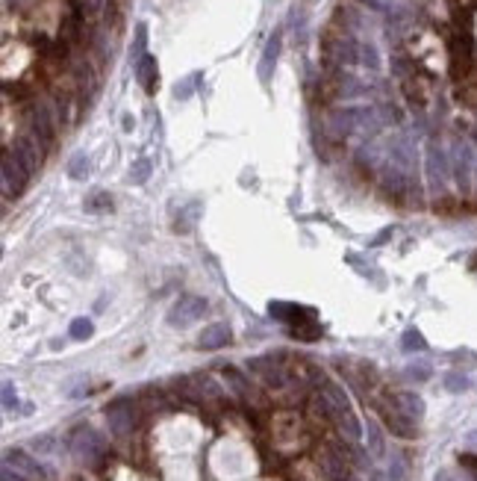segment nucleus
Segmentation results:
<instances>
[{
  "instance_id": "f257e3e1",
  "label": "nucleus",
  "mask_w": 477,
  "mask_h": 481,
  "mask_svg": "<svg viewBox=\"0 0 477 481\" xmlns=\"http://www.w3.org/2000/svg\"><path fill=\"white\" fill-rule=\"evenodd\" d=\"M68 449L77 461L95 464V461H101V455L106 452V440L92 428V425H77L68 437Z\"/></svg>"
},
{
  "instance_id": "f03ea898",
  "label": "nucleus",
  "mask_w": 477,
  "mask_h": 481,
  "mask_svg": "<svg viewBox=\"0 0 477 481\" xmlns=\"http://www.w3.org/2000/svg\"><path fill=\"white\" fill-rule=\"evenodd\" d=\"M248 369L257 378H262L265 387L271 390H283L289 384V369L283 364V355H260V357H251Z\"/></svg>"
},
{
  "instance_id": "7ed1b4c3",
  "label": "nucleus",
  "mask_w": 477,
  "mask_h": 481,
  "mask_svg": "<svg viewBox=\"0 0 477 481\" xmlns=\"http://www.w3.org/2000/svg\"><path fill=\"white\" fill-rule=\"evenodd\" d=\"M206 308H209V301L201 299V295H183V299H177L171 304L165 322H168L171 328H188V325H195L197 319H201V316L206 313Z\"/></svg>"
},
{
  "instance_id": "20e7f679",
  "label": "nucleus",
  "mask_w": 477,
  "mask_h": 481,
  "mask_svg": "<svg viewBox=\"0 0 477 481\" xmlns=\"http://www.w3.org/2000/svg\"><path fill=\"white\" fill-rule=\"evenodd\" d=\"M318 464L327 481H351V458L342 443H333L327 449H321Z\"/></svg>"
},
{
  "instance_id": "39448f33",
  "label": "nucleus",
  "mask_w": 477,
  "mask_h": 481,
  "mask_svg": "<svg viewBox=\"0 0 477 481\" xmlns=\"http://www.w3.org/2000/svg\"><path fill=\"white\" fill-rule=\"evenodd\" d=\"M106 422H109V431L115 437H127L139 422V413H136V404L130 399H118L106 408Z\"/></svg>"
},
{
  "instance_id": "423d86ee",
  "label": "nucleus",
  "mask_w": 477,
  "mask_h": 481,
  "mask_svg": "<svg viewBox=\"0 0 477 481\" xmlns=\"http://www.w3.org/2000/svg\"><path fill=\"white\" fill-rule=\"evenodd\" d=\"M27 180H30V171L21 166V160L12 151H6L3 154V195L6 198H18L27 189Z\"/></svg>"
},
{
  "instance_id": "0eeeda50",
  "label": "nucleus",
  "mask_w": 477,
  "mask_h": 481,
  "mask_svg": "<svg viewBox=\"0 0 477 481\" xmlns=\"http://www.w3.org/2000/svg\"><path fill=\"white\" fill-rule=\"evenodd\" d=\"M380 417H383V422H386V425H389V431H392L395 437H404V440H413V437L418 434L416 422L409 419V417H404V413L395 408V402H392V399H389V402H380Z\"/></svg>"
},
{
  "instance_id": "6e6552de",
  "label": "nucleus",
  "mask_w": 477,
  "mask_h": 481,
  "mask_svg": "<svg viewBox=\"0 0 477 481\" xmlns=\"http://www.w3.org/2000/svg\"><path fill=\"white\" fill-rule=\"evenodd\" d=\"M3 464H6V466H12L15 473H21V475H30V478H48L44 466H41L30 452H24V449H6Z\"/></svg>"
},
{
  "instance_id": "1a4fd4ad",
  "label": "nucleus",
  "mask_w": 477,
  "mask_h": 481,
  "mask_svg": "<svg viewBox=\"0 0 477 481\" xmlns=\"http://www.w3.org/2000/svg\"><path fill=\"white\" fill-rule=\"evenodd\" d=\"M180 387L188 399H195V402H206V399H218L221 396V390L218 384L209 375H186L180 381Z\"/></svg>"
},
{
  "instance_id": "9d476101",
  "label": "nucleus",
  "mask_w": 477,
  "mask_h": 481,
  "mask_svg": "<svg viewBox=\"0 0 477 481\" xmlns=\"http://www.w3.org/2000/svg\"><path fill=\"white\" fill-rule=\"evenodd\" d=\"M30 124H32V136L41 148H50L53 145V136H57V127L50 122V113L44 106H32L30 113Z\"/></svg>"
},
{
  "instance_id": "9b49d317",
  "label": "nucleus",
  "mask_w": 477,
  "mask_h": 481,
  "mask_svg": "<svg viewBox=\"0 0 477 481\" xmlns=\"http://www.w3.org/2000/svg\"><path fill=\"white\" fill-rule=\"evenodd\" d=\"M233 340V331L227 322H213L206 325L201 334H197V348H206V352H215V348H224Z\"/></svg>"
},
{
  "instance_id": "f8f14e48",
  "label": "nucleus",
  "mask_w": 477,
  "mask_h": 481,
  "mask_svg": "<svg viewBox=\"0 0 477 481\" xmlns=\"http://www.w3.org/2000/svg\"><path fill=\"white\" fill-rule=\"evenodd\" d=\"M12 154L21 160V166L32 174L39 169V162H41V145L36 139H30V136H18L12 142Z\"/></svg>"
},
{
  "instance_id": "ddd939ff",
  "label": "nucleus",
  "mask_w": 477,
  "mask_h": 481,
  "mask_svg": "<svg viewBox=\"0 0 477 481\" xmlns=\"http://www.w3.org/2000/svg\"><path fill=\"white\" fill-rule=\"evenodd\" d=\"M269 316L274 322H286V325H306L301 322L304 316H313V310H304L298 304H289V301H271L269 304Z\"/></svg>"
},
{
  "instance_id": "4468645a",
  "label": "nucleus",
  "mask_w": 477,
  "mask_h": 481,
  "mask_svg": "<svg viewBox=\"0 0 477 481\" xmlns=\"http://www.w3.org/2000/svg\"><path fill=\"white\" fill-rule=\"evenodd\" d=\"M395 402V408L404 413V417H409L413 422H418L421 417H425V399L418 396V393H409V390H401V393H395L392 396Z\"/></svg>"
},
{
  "instance_id": "2eb2a0df",
  "label": "nucleus",
  "mask_w": 477,
  "mask_h": 481,
  "mask_svg": "<svg viewBox=\"0 0 477 481\" xmlns=\"http://www.w3.org/2000/svg\"><path fill=\"white\" fill-rule=\"evenodd\" d=\"M136 77H139L142 89H145L148 95L157 92V86H159V68H157V59H153L150 53H145V57L136 62Z\"/></svg>"
},
{
  "instance_id": "dca6fc26",
  "label": "nucleus",
  "mask_w": 477,
  "mask_h": 481,
  "mask_svg": "<svg viewBox=\"0 0 477 481\" xmlns=\"http://www.w3.org/2000/svg\"><path fill=\"white\" fill-rule=\"evenodd\" d=\"M224 378H227V384L233 387V393L242 399H253V387H251V381L239 372L236 366H224Z\"/></svg>"
},
{
  "instance_id": "f3484780",
  "label": "nucleus",
  "mask_w": 477,
  "mask_h": 481,
  "mask_svg": "<svg viewBox=\"0 0 477 481\" xmlns=\"http://www.w3.org/2000/svg\"><path fill=\"white\" fill-rule=\"evenodd\" d=\"M365 440H369V452H371V458H383V452H386L383 431H380V425L371 422V419H369V425H365Z\"/></svg>"
},
{
  "instance_id": "a211bd4d",
  "label": "nucleus",
  "mask_w": 477,
  "mask_h": 481,
  "mask_svg": "<svg viewBox=\"0 0 477 481\" xmlns=\"http://www.w3.org/2000/svg\"><path fill=\"white\" fill-rule=\"evenodd\" d=\"M197 216H201V207H197V204H188L186 210L177 216L174 231H177V234H188V231H192V227L197 225Z\"/></svg>"
},
{
  "instance_id": "6ab92c4d",
  "label": "nucleus",
  "mask_w": 477,
  "mask_h": 481,
  "mask_svg": "<svg viewBox=\"0 0 477 481\" xmlns=\"http://www.w3.org/2000/svg\"><path fill=\"white\" fill-rule=\"evenodd\" d=\"M277 50H280V36H274V39L269 41V48H265V53H262V65H260V77H262V80H269L271 65H274V59H277Z\"/></svg>"
},
{
  "instance_id": "aec40b11",
  "label": "nucleus",
  "mask_w": 477,
  "mask_h": 481,
  "mask_svg": "<svg viewBox=\"0 0 477 481\" xmlns=\"http://www.w3.org/2000/svg\"><path fill=\"white\" fill-rule=\"evenodd\" d=\"M427 343H425V337H421L416 328H409V331H404V337H401V348L404 352H421Z\"/></svg>"
},
{
  "instance_id": "412c9836",
  "label": "nucleus",
  "mask_w": 477,
  "mask_h": 481,
  "mask_svg": "<svg viewBox=\"0 0 477 481\" xmlns=\"http://www.w3.org/2000/svg\"><path fill=\"white\" fill-rule=\"evenodd\" d=\"M86 210L88 213H106V210H113V198H109L106 192H95L92 198L86 201Z\"/></svg>"
},
{
  "instance_id": "4be33fe9",
  "label": "nucleus",
  "mask_w": 477,
  "mask_h": 481,
  "mask_svg": "<svg viewBox=\"0 0 477 481\" xmlns=\"http://www.w3.org/2000/svg\"><path fill=\"white\" fill-rule=\"evenodd\" d=\"M92 334H95L92 319H83V316H80V319L71 322V337H74V340H88Z\"/></svg>"
},
{
  "instance_id": "5701e85b",
  "label": "nucleus",
  "mask_w": 477,
  "mask_h": 481,
  "mask_svg": "<svg viewBox=\"0 0 477 481\" xmlns=\"http://www.w3.org/2000/svg\"><path fill=\"white\" fill-rule=\"evenodd\" d=\"M150 178V160H136L130 169V180L133 183H145Z\"/></svg>"
},
{
  "instance_id": "b1692460",
  "label": "nucleus",
  "mask_w": 477,
  "mask_h": 481,
  "mask_svg": "<svg viewBox=\"0 0 477 481\" xmlns=\"http://www.w3.org/2000/svg\"><path fill=\"white\" fill-rule=\"evenodd\" d=\"M86 171H88V160H86V154H77V157L68 162V174L80 180V178H86Z\"/></svg>"
},
{
  "instance_id": "393cba45",
  "label": "nucleus",
  "mask_w": 477,
  "mask_h": 481,
  "mask_svg": "<svg viewBox=\"0 0 477 481\" xmlns=\"http://www.w3.org/2000/svg\"><path fill=\"white\" fill-rule=\"evenodd\" d=\"M445 387H448L451 393H463V390H469V378L460 375V372H451V375L445 378Z\"/></svg>"
},
{
  "instance_id": "a878e982",
  "label": "nucleus",
  "mask_w": 477,
  "mask_h": 481,
  "mask_svg": "<svg viewBox=\"0 0 477 481\" xmlns=\"http://www.w3.org/2000/svg\"><path fill=\"white\" fill-rule=\"evenodd\" d=\"M15 404H18V396H15L12 381H3V411H12Z\"/></svg>"
},
{
  "instance_id": "bb28decb",
  "label": "nucleus",
  "mask_w": 477,
  "mask_h": 481,
  "mask_svg": "<svg viewBox=\"0 0 477 481\" xmlns=\"http://www.w3.org/2000/svg\"><path fill=\"white\" fill-rule=\"evenodd\" d=\"M407 375H409V378H416V381H427V378H430V366H425V364H413V366H407Z\"/></svg>"
},
{
  "instance_id": "cd10ccee",
  "label": "nucleus",
  "mask_w": 477,
  "mask_h": 481,
  "mask_svg": "<svg viewBox=\"0 0 477 481\" xmlns=\"http://www.w3.org/2000/svg\"><path fill=\"white\" fill-rule=\"evenodd\" d=\"M404 461H401V458H395V461L389 464V473H386V478H389V481H401L404 478Z\"/></svg>"
},
{
  "instance_id": "c85d7f7f",
  "label": "nucleus",
  "mask_w": 477,
  "mask_h": 481,
  "mask_svg": "<svg viewBox=\"0 0 477 481\" xmlns=\"http://www.w3.org/2000/svg\"><path fill=\"white\" fill-rule=\"evenodd\" d=\"M32 449L36 452H53V437H36V440H32Z\"/></svg>"
},
{
  "instance_id": "c756f323",
  "label": "nucleus",
  "mask_w": 477,
  "mask_h": 481,
  "mask_svg": "<svg viewBox=\"0 0 477 481\" xmlns=\"http://www.w3.org/2000/svg\"><path fill=\"white\" fill-rule=\"evenodd\" d=\"M3 481H21V478L12 475V466H6V464H3Z\"/></svg>"
},
{
  "instance_id": "7c9ffc66",
  "label": "nucleus",
  "mask_w": 477,
  "mask_h": 481,
  "mask_svg": "<svg viewBox=\"0 0 477 481\" xmlns=\"http://www.w3.org/2000/svg\"><path fill=\"white\" fill-rule=\"evenodd\" d=\"M369 481H389V478H386L383 473H377V469H374V473H369Z\"/></svg>"
},
{
  "instance_id": "2f4dec72",
  "label": "nucleus",
  "mask_w": 477,
  "mask_h": 481,
  "mask_svg": "<svg viewBox=\"0 0 477 481\" xmlns=\"http://www.w3.org/2000/svg\"><path fill=\"white\" fill-rule=\"evenodd\" d=\"M436 481H454V478H451L448 473H439V475H436Z\"/></svg>"
}]
</instances>
